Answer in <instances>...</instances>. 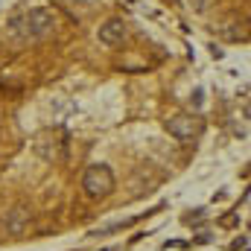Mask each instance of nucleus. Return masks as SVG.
I'll use <instances>...</instances> for the list:
<instances>
[{
	"label": "nucleus",
	"instance_id": "nucleus-1",
	"mask_svg": "<svg viewBox=\"0 0 251 251\" xmlns=\"http://www.w3.org/2000/svg\"><path fill=\"white\" fill-rule=\"evenodd\" d=\"M56 29V12L53 9H29L21 12L9 21V35L21 38V41H41Z\"/></svg>",
	"mask_w": 251,
	"mask_h": 251
},
{
	"label": "nucleus",
	"instance_id": "nucleus-2",
	"mask_svg": "<svg viewBox=\"0 0 251 251\" xmlns=\"http://www.w3.org/2000/svg\"><path fill=\"white\" fill-rule=\"evenodd\" d=\"M82 190L88 199H105L114 193V173L105 164H91L82 173Z\"/></svg>",
	"mask_w": 251,
	"mask_h": 251
},
{
	"label": "nucleus",
	"instance_id": "nucleus-3",
	"mask_svg": "<svg viewBox=\"0 0 251 251\" xmlns=\"http://www.w3.org/2000/svg\"><path fill=\"white\" fill-rule=\"evenodd\" d=\"M167 131L181 140V143H190V140H199L201 131H204V120L201 114H176L167 120Z\"/></svg>",
	"mask_w": 251,
	"mask_h": 251
},
{
	"label": "nucleus",
	"instance_id": "nucleus-4",
	"mask_svg": "<svg viewBox=\"0 0 251 251\" xmlns=\"http://www.w3.org/2000/svg\"><path fill=\"white\" fill-rule=\"evenodd\" d=\"M29 222H32V210H29V204H15V207L6 213V219H3L6 234H12V237H21V234L29 228Z\"/></svg>",
	"mask_w": 251,
	"mask_h": 251
},
{
	"label": "nucleus",
	"instance_id": "nucleus-5",
	"mask_svg": "<svg viewBox=\"0 0 251 251\" xmlns=\"http://www.w3.org/2000/svg\"><path fill=\"white\" fill-rule=\"evenodd\" d=\"M126 38H128V29H126V21H120V18H111L100 26V41L105 47H120Z\"/></svg>",
	"mask_w": 251,
	"mask_h": 251
}]
</instances>
